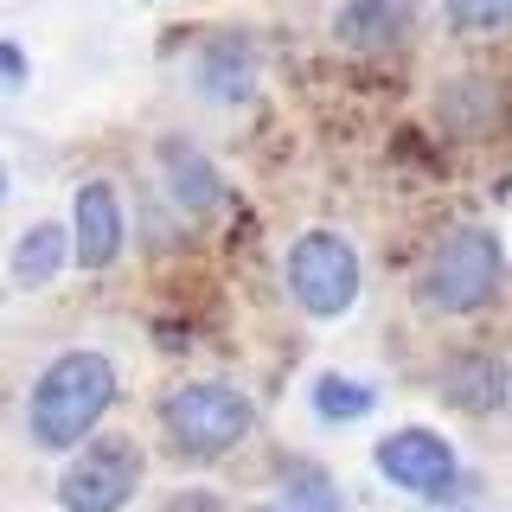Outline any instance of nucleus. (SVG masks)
Instances as JSON below:
<instances>
[{
    "instance_id": "14",
    "label": "nucleus",
    "mask_w": 512,
    "mask_h": 512,
    "mask_svg": "<svg viewBox=\"0 0 512 512\" xmlns=\"http://www.w3.org/2000/svg\"><path fill=\"white\" fill-rule=\"evenodd\" d=\"M282 506L288 512H346V493L327 468H288L282 480Z\"/></svg>"
},
{
    "instance_id": "11",
    "label": "nucleus",
    "mask_w": 512,
    "mask_h": 512,
    "mask_svg": "<svg viewBox=\"0 0 512 512\" xmlns=\"http://www.w3.org/2000/svg\"><path fill=\"white\" fill-rule=\"evenodd\" d=\"M64 263H71V224L64 218H32L7 250V282L20 288V295H39V288H52L64 276Z\"/></svg>"
},
{
    "instance_id": "13",
    "label": "nucleus",
    "mask_w": 512,
    "mask_h": 512,
    "mask_svg": "<svg viewBox=\"0 0 512 512\" xmlns=\"http://www.w3.org/2000/svg\"><path fill=\"white\" fill-rule=\"evenodd\" d=\"M308 404H314L320 423L346 429V423H365V416L378 410V384H365V378H352V372H320L314 391H308Z\"/></svg>"
},
{
    "instance_id": "6",
    "label": "nucleus",
    "mask_w": 512,
    "mask_h": 512,
    "mask_svg": "<svg viewBox=\"0 0 512 512\" xmlns=\"http://www.w3.org/2000/svg\"><path fill=\"white\" fill-rule=\"evenodd\" d=\"M384 487L410 493V500H455L461 487H468V468H461L455 442L442 436V429H423V423H404L391 429L378 448H372Z\"/></svg>"
},
{
    "instance_id": "10",
    "label": "nucleus",
    "mask_w": 512,
    "mask_h": 512,
    "mask_svg": "<svg viewBox=\"0 0 512 512\" xmlns=\"http://www.w3.org/2000/svg\"><path fill=\"white\" fill-rule=\"evenodd\" d=\"M192 84L205 103H244L256 90V39L250 32H212L192 52Z\"/></svg>"
},
{
    "instance_id": "3",
    "label": "nucleus",
    "mask_w": 512,
    "mask_h": 512,
    "mask_svg": "<svg viewBox=\"0 0 512 512\" xmlns=\"http://www.w3.org/2000/svg\"><path fill=\"white\" fill-rule=\"evenodd\" d=\"M506 288V250L487 224H455L436 250H429L423 276H416V301L429 314H480Z\"/></svg>"
},
{
    "instance_id": "15",
    "label": "nucleus",
    "mask_w": 512,
    "mask_h": 512,
    "mask_svg": "<svg viewBox=\"0 0 512 512\" xmlns=\"http://www.w3.org/2000/svg\"><path fill=\"white\" fill-rule=\"evenodd\" d=\"M442 20L461 39H493L512 26V0H442Z\"/></svg>"
},
{
    "instance_id": "2",
    "label": "nucleus",
    "mask_w": 512,
    "mask_h": 512,
    "mask_svg": "<svg viewBox=\"0 0 512 512\" xmlns=\"http://www.w3.org/2000/svg\"><path fill=\"white\" fill-rule=\"evenodd\" d=\"M160 436L186 461H224L256 436V404L231 378H192L160 397Z\"/></svg>"
},
{
    "instance_id": "8",
    "label": "nucleus",
    "mask_w": 512,
    "mask_h": 512,
    "mask_svg": "<svg viewBox=\"0 0 512 512\" xmlns=\"http://www.w3.org/2000/svg\"><path fill=\"white\" fill-rule=\"evenodd\" d=\"M436 391H442V404L461 410V416H493L512 397V365L493 346H461V352L442 359Z\"/></svg>"
},
{
    "instance_id": "1",
    "label": "nucleus",
    "mask_w": 512,
    "mask_h": 512,
    "mask_svg": "<svg viewBox=\"0 0 512 512\" xmlns=\"http://www.w3.org/2000/svg\"><path fill=\"white\" fill-rule=\"evenodd\" d=\"M122 397V365L96 346H64L45 359V372L26 391V436L45 455H71L90 436H103V416Z\"/></svg>"
},
{
    "instance_id": "16",
    "label": "nucleus",
    "mask_w": 512,
    "mask_h": 512,
    "mask_svg": "<svg viewBox=\"0 0 512 512\" xmlns=\"http://www.w3.org/2000/svg\"><path fill=\"white\" fill-rule=\"evenodd\" d=\"M442 116L455 128H487L493 122V84L487 77H461V84L442 90Z\"/></svg>"
},
{
    "instance_id": "12",
    "label": "nucleus",
    "mask_w": 512,
    "mask_h": 512,
    "mask_svg": "<svg viewBox=\"0 0 512 512\" xmlns=\"http://www.w3.org/2000/svg\"><path fill=\"white\" fill-rule=\"evenodd\" d=\"M416 0H346L340 20H333V39L346 52H391V45L410 39Z\"/></svg>"
},
{
    "instance_id": "20",
    "label": "nucleus",
    "mask_w": 512,
    "mask_h": 512,
    "mask_svg": "<svg viewBox=\"0 0 512 512\" xmlns=\"http://www.w3.org/2000/svg\"><path fill=\"white\" fill-rule=\"evenodd\" d=\"M250 512H288V506H282V500H276V506H250Z\"/></svg>"
},
{
    "instance_id": "19",
    "label": "nucleus",
    "mask_w": 512,
    "mask_h": 512,
    "mask_svg": "<svg viewBox=\"0 0 512 512\" xmlns=\"http://www.w3.org/2000/svg\"><path fill=\"white\" fill-rule=\"evenodd\" d=\"M0 205H7V160H0Z\"/></svg>"
},
{
    "instance_id": "18",
    "label": "nucleus",
    "mask_w": 512,
    "mask_h": 512,
    "mask_svg": "<svg viewBox=\"0 0 512 512\" xmlns=\"http://www.w3.org/2000/svg\"><path fill=\"white\" fill-rule=\"evenodd\" d=\"M26 45H13V39H0V84H13V90H20L26 84Z\"/></svg>"
},
{
    "instance_id": "21",
    "label": "nucleus",
    "mask_w": 512,
    "mask_h": 512,
    "mask_svg": "<svg viewBox=\"0 0 512 512\" xmlns=\"http://www.w3.org/2000/svg\"><path fill=\"white\" fill-rule=\"evenodd\" d=\"M455 512H480V506H455Z\"/></svg>"
},
{
    "instance_id": "7",
    "label": "nucleus",
    "mask_w": 512,
    "mask_h": 512,
    "mask_svg": "<svg viewBox=\"0 0 512 512\" xmlns=\"http://www.w3.org/2000/svg\"><path fill=\"white\" fill-rule=\"evenodd\" d=\"M71 263L84 269V276H103L109 263L128 250V205L116 180H84L71 192Z\"/></svg>"
},
{
    "instance_id": "9",
    "label": "nucleus",
    "mask_w": 512,
    "mask_h": 512,
    "mask_svg": "<svg viewBox=\"0 0 512 512\" xmlns=\"http://www.w3.org/2000/svg\"><path fill=\"white\" fill-rule=\"evenodd\" d=\"M160 180H167V199L180 205L186 218H218L224 205H231V192H224V173L218 160L199 148V141L173 135L160 141Z\"/></svg>"
},
{
    "instance_id": "5",
    "label": "nucleus",
    "mask_w": 512,
    "mask_h": 512,
    "mask_svg": "<svg viewBox=\"0 0 512 512\" xmlns=\"http://www.w3.org/2000/svg\"><path fill=\"white\" fill-rule=\"evenodd\" d=\"M148 480V455L135 436H90L64 455V474L52 487L58 512H128Z\"/></svg>"
},
{
    "instance_id": "17",
    "label": "nucleus",
    "mask_w": 512,
    "mask_h": 512,
    "mask_svg": "<svg viewBox=\"0 0 512 512\" xmlns=\"http://www.w3.org/2000/svg\"><path fill=\"white\" fill-rule=\"evenodd\" d=\"M160 512H224V500H218L212 487H180V493L160 500Z\"/></svg>"
},
{
    "instance_id": "4",
    "label": "nucleus",
    "mask_w": 512,
    "mask_h": 512,
    "mask_svg": "<svg viewBox=\"0 0 512 512\" xmlns=\"http://www.w3.org/2000/svg\"><path fill=\"white\" fill-rule=\"evenodd\" d=\"M282 282H288V295H295V308L308 320H340V314H352V301H359L365 269H359L352 237L314 224V231H301L295 244H288Z\"/></svg>"
}]
</instances>
